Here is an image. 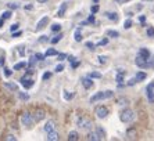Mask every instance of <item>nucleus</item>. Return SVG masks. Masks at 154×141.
<instances>
[{
	"mask_svg": "<svg viewBox=\"0 0 154 141\" xmlns=\"http://www.w3.org/2000/svg\"><path fill=\"white\" fill-rule=\"evenodd\" d=\"M21 36V31H17V32H13V38H18Z\"/></svg>",
	"mask_w": 154,
	"mask_h": 141,
	"instance_id": "603ef678",
	"label": "nucleus"
},
{
	"mask_svg": "<svg viewBox=\"0 0 154 141\" xmlns=\"http://www.w3.org/2000/svg\"><path fill=\"white\" fill-rule=\"evenodd\" d=\"M128 2H131V0H125V3H128Z\"/></svg>",
	"mask_w": 154,
	"mask_h": 141,
	"instance_id": "0e129e2a",
	"label": "nucleus"
},
{
	"mask_svg": "<svg viewBox=\"0 0 154 141\" xmlns=\"http://www.w3.org/2000/svg\"><path fill=\"white\" fill-rule=\"evenodd\" d=\"M79 61H74V62H72V68H74V69H75V68H78L79 67Z\"/></svg>",
	"mask_w": 154,
	"mask_h": 141,
	"instance_id": "864d4df0",
	"label": "nucleus"
},
{
	"mask_svg": "<svg viewBox=\"0 0 154 141\" xmlns=\"http://www.w3.org/2000/svg\"><path fill=\"white\" fill-rule=\"evenodd\" d=\"M78 140H79L78 131H69V134H68V141H78Z\"/></svg>",
	"mask_w": 154,
	"mask_h": 141,
	"instance_id": "a211bd4d",
	"label": "nucleus"
},
{
	"mask_svg": "<svg viewBox=\"0 0 154 141\" xmlns=\"http://www.w3.org/2000/svg\"><path fill=\"white\" fill-rule=\"evenodd\" d=\"M51 31L53 32H60L61 31V25L60 24H53L51 25Z\"/></svg>",
	"mask_w": 154,
	"mask_h": 141,
	"instance_id": "473e14b6",
	"label": "nucleus"
},
{
	"mask_svg": "<svg viewBox=\"0 0 154 141\" xmlns=\"http://www.w3.org/2000/svg\"><path fill=\"white\" fill-rule=\"evenodd\" d=\"M43 130L46 131V133H50V131H54V130H56V126H54V122H53V120H47L46 123H45V127H43Z\"/></svg>",
	"mask_w": 154,
	"mask_h": 141,
	"instance_id": "ddd939ff",
	"label": "nucleus"
},
{
	"mask_svg": "<svg viewBox=\"0 0 154 141\" xmlns=\"http://www.w3.org/2000/svg\"><path fill=\"white\" fill-rule=\"evenodd\" d=\"M107 43H108V39H103V40H100V42L97 43L96 46H106Z\"/></svg>",
	"mask_w": 154,
	"mask_h": 141,
	"instance_id": "49530a36",
	"label": "nucleus"
},
{
	"mask_svg": "<svg viewBox=\"0 0 154 141\" xmlns=\"http://www.w3.org/2000/svg\"><path fill=\"white\" fill-rule=\"evenodd\" d=\"M20 82H21V85L24 86L25 88H31L33 86V83H35V80H33V79H28V75L22 76V78L20 79Z\"/></svg>",
	"mask_w": 154,
	"mask_h": 141,
	"instance_id": "6e6552de",
	"label": "nucleus"
},
{
	"mask_svg": "<svg viewBox=\"0 0 154 141\" xmlns=\"http://www.w3.org/2000/svg\"><path fill=\"white\" fill-rule=\"evenodd\" d=\"M18 28H20V24H18V22H15V24H13L10 26V31L11 32H15V31H18Z\"/></svg>",
	"mask_w": 154,
	"mask_h": 141,
	"instance_id": "58836bf2",
	"label": "nucleus"
},
{
	"mask_svg": "<svg viewBox=\"0 0 154 141\" xmlns=\"http://www.w3.org/2000/svg\"><path fill=\"white\" fill-rule=\"evenodd\" d=\"M143 2H153V0H143Z\"/></svg>",
	"mask_w": 154,
	"mask_h": 141,
	"instance_id": "680f3d73",
	"label": "nucleus"
},
{
	"mask_svg": "<svg viewBox=\"0 0 154 141\" xmlns=\"http://www.w3.org/2000/svg\"><path fill=\"white\" fill-rule=\"evenodd\" d=\"M136 136H137L136 127H129L126 130V140H136Z\"/></svg>",
	"mask_w": 154,
	"mask_h": 141,
	"instance_id": "9b49d317",
	"label": "nucleus"
},
{
	"mask_svg": "<svg viewBox=\"0 0 154 141\" xmlns=\"http://www.w3.org/2000/svg\"><path fill=\"white\" fill-rule=\"evenodd\" d=\"M112 97H114V92H112V90H106V92H99L94 95H92L89 101L90 102H97V101H103V100L112 98Z\"/></svg>",
	"mask_w": 154,
	"mask_h": 141,
	"instance_id": "f257e3e1",
	"label": "nucleus"
},
{
	"mask_svg": "<svg viewBox=\"0 0 154 141\" xmlns=\"http://www.w3.org/2000/svg\"><path fill=\"white\" fill-rule=\"evenodd\" d=\"M3 74H4V76H6V78H10L11 75H13V70H11L10 68L4 67V68H3Z\"/></svg>",
	"mask_w": 154,
	"mask_h": 141,
	"instance_id": "cd10ccee",
	"label": "nucleus"
},
{
	"mask_svg": "<svg viewBox=\"0 0 154 141\" xmlns=\"http://www.w3.org/2000/svg\"><path fill=\"white\" fill-rule=\"evenodd\" d=\"M72 97H74V94H72V93H69V94H68V92H67V90H64V98L67 100V101H68V100H71Z\"/></svg>",
	"mask_w": 154,
	"mask_h": 141,
	"instance_id": "4c0bfd02",
	"label": "nucleus"
},
{
	"mask_svg": "<svg viewBox=\"0 0 154 141\" xmlns=\"http://www.w3.org/2000/svg\"><path fill=\"white\" fill-rule=\"evenodd\" d=\"M85 46L88 47L89 50H94V49H96V44H94V43H92V42H86Z\"/></svg>",
	"mask_w": 154,
	"mask_h": 141,
	"instance_id": "f704fd0d",
	"label": "nucleus"
},
{
	"mask_svg": "<svg viewBox=\"0 0 154 141\" xmlns=\"http://www.w3.org/2000/svg\"><path fill=\"white\" fill-rule=\"evenodd\" d=\"M26 67V62H18L14 65V70H20V69H24Z\"/></svg>",
	"mask_w": 154,
	"mask_h": 141,
	"instance_id": "bb28decb",
	"label": "nucleus"
},
{
	"mask_svg": "<svg viewBox=\"0 0 154 141\" xmlns=\"http://www.w3.org/2000/svg\"><path fill=\"white\" fill-rule=\"evenodd\" d=\"M3 22H4V20H3V18H0V28L3 26Z\"/></svg>",
	"mask_w": 154,
	"mask_h": 141,
	"instance_id": "052dcab7",
	"label": "nucleus"
},
{
	"mask_svg": "<svg viewBox=\"0 0 154 141\" xmlns=\"http://www.w3.org/2000/svg\"><path fill=\"white\" fill-rule=\"evenodd\" d=\"M45 42H47V36H40L39 43H45Z\"/></svg>",
	"mask_w": 154,
	"mask_h": 141,
	"instance_id": "3c124183",
	"label": "nucleus"
},
{
	"mask_svg": "<svg viewBox=\"0 0 154 141\" xmlns=\"http://www.w3.org/2000/svg\"><path fill=\"white\" fill-rule=\"evenodd\" d=\"M96 133H97V136L100 137V140H104V138H106V130H104L103 127L97 126L96 127Z\"/></svg>",
	"mask_w": 154,
	"mask_h": 141,
	"instance_id": "f3484780",
	"label": "nucleus"
},
{
	"mask_svg": "<svg viewBox=\"0 0 154 141\" xmlns=\"http://www.w3.org/2000/svg\"><path fill=\"white\" fill-rule=\"evenodd\" d=\"M35 57H36V60H38V61H43L46 56H45V54H40V53H36Z\"/></svg>",
	"mask_w": 154,
	"mask_h": 141,
	"instance_id": "a19ab883",
	"label": "nucleus"
},
{
	"mask_svg": "<svg viewBox=\"0 0 154 141\" xmlns=\"http://www.w3.org/2000/svg\"><path fill=\"white\" fill-rule=\"evenodd\" d=\"M135 78L137 79V82H142V80H144V79L147 78V74H146V72H142V70H140V72H137V74H136V76H135Z\"/></svg>",
	"mask_w": 154,
	"mask_h": 141,
	"instance_id": "393cba45",
	"label": "nucleus"
},
{
	"mask_svg": "<svg viewBox=\"0 0 154 141\" xmlns=\"http://www.w3.org/2000/svg\"><path fill=\"white\" fill-rule=\"evenodd\" d=\"M75 60H76V58H75L74 56H69V57H68V61H71V62H74Z\"/></svg>",
	"mask_w": 154,
	"mask_h": 141,
	"instance_id": "13d9d810",
	"label": "nucleus"
},
{
	"mask_svg": "<svg viewBox=\"0 0 154 141\" xmlns=\"http://www.w3.org/2000/svg\"><path fill=\"white\" fill-rule=\"evenodd\" d=\"M146 33H147V36H149V38H154V28H153V26H149V28H147V31H146Z\"/></svg>",
	"mask_w": 154,
	"mask_h": 141,
	"instance_id": "7c9ffc66",
	"label": "nucleus"
},
{
	"mask_svg": "<svg viewBox=\"0 0 154 141\" xmlns=\"http://www.w3.org/2000/svg\"><path fill=\"white\" fill-rule=\"evenodd\" d=\"M2 65H4V57H2V58H0V67H2Z\"/></svg>",
	"mask_w": 154,
	"mask_h": 141,
	"instance_id": "bf43d9fd",
	"label": "nucleus"
},
{
	"mask_svg": "<svg viewBox=\"0 0 154 141\" xmlns=\"http://www.w3.org/2000/svg\"><path fill=\"white\" fill-rule=\"evenodd\" d=\"M131 26H132V20H126V21L124 22V28H125V29H129Z\"/></svg>",
	"mask_w": 154,
	"mask_h": 141,
	"instance_id": "e433bc0d",
	"label": "nucleus"
},
{
	"mask_svg": "<svg viewBox=\"0 0 154 141\" xmlns=\"http://www.w3.org/2000/svg\"><path fill=\"white\" fill-rule=\"evenodd\" d=\"M88 140H89V141H99V140H100V137L97 136L96 131H92V133L88 134Z\"/></svg>",
	"mask_w": 154,
	"mask_h": 141,
	"instance_id": "aec40b11",
	"label": "nucleus"
},
{
	"mask_svg": "<svg viewBox=\"0 0 154 141\" xmlns=\"http://www.w3.org/2000/svg\"><path fill=\"white\" fill-rule=\"evenodd\" d=\"M81 83L85 88H92L93 87V79L89 78V76H85V78L81 79Z\"/></svg>",
	"mask_w": 154,
	"mask_h": 141,
	"instance_id": "9d476101",
	"label": "nucleus"
},
{
	"mask_svg": "<svg viewBox=\"0 0 154 141\" xmlns=\"http://www.w3.org/2000/svg\"><path fill=\"white\" fill-rule=\"evenodd\" d=\"M21 124L24 127H28V129H31L32 127V124L35 123V120H33V115L31 112H28V111H25V112L21 115Z\"/></svg>",
	"mask_w": 154,
	"mask_h": 141,
	"instance_id": "7ed1b4c3",
	"label": "nucleus"
},
{
	"mask_svg": "<svg viewBox=\"0 0 154 141\" xmlns=\"http://www.w3.org/2000/svg\"><path fill=\"white\" fill-rule=\"evenodd\" d=\"M136 83H139V82H137V79L136 78H132L131 80L128 82V86H133V85H136Z\"/></svg>",
	"mask_w": 154,
	"mask_h": 141,
	"instance_id": "c03bdc74",
	"label": "nucleus"
},
{
	"mask_svg": "<svg viewBox=\"0 0 154 141\" xmlns=\"http://www.w3.org/2000/svg\"><path fill=\"white\" fill-rule=\"evenodd\" d=\"M74 39H75V42H81L82 40V32H81V29H76L74 32Z\"/></svg>",
	"mask_w": 154,
	"mask_h": 141,
	"instance_id": "b1692460",
	"label": "nucleus"
},
{
	"mask_svg": "<svg viewBox=\"0 0 154 141\" xmlns=\"http://www.w3.org/2000/svg\"><path fill=\"white\" fill-rule=\"evenodd\" d=\"M126 102H128V100L122 97V98H119V100H118V105H125Z\"/></svg>",
	"mask_w": 154,
	"mask_h": 141,
	"instance_id": "de8ad7c7",
	"label": "nucleus"
},
{
	"mask_svg": "<svg viewBox=\"0 0 154 141\" xmlns=\"http://www.w3.org/2000/svg\"><path fill=\"white\" fill-rule=\"evenodd\" d=\"M146 95H147V98H149V101L154 102V83H150L146 87Z\"/></svg>",
	"mask_w": 154,
	"mask_h": 141,
	"instance_id": "1a4fd4ad",
	"label": "nucleus"
},
{
	"mask_svg": "<svg viewBox=\"0 0 154 141\" xmlns=\"http://www.w3.org/2000/svg\"><path fill=\"white\" fill-rule=\"evenodd\" d=\"M97 11H99V6H97V4H94V6L90 7V13H92V14H96Z\"/></svg>",
	"mask_w": 154,
	"mask_h": 141,
	"instance_id": "79ce46f5",
	"label": "nucleus"
},
{
	"mask_svg": "<svg viewBox=\"0 0 154 141\" xmlns=\"http://www.w3.org/2000/svg\"><path fill=\"white\" fill-rule=\"evenodd\" d=\"M51 74L50 72H46V74H43V80H47V79H50Z\"/></svg>",
	"mask_w": 154,
	"mask_h": 141,
	"instance_id": "09e8293b",
	"label": "nucleus"
},
{
	"mask_svg": "<svg viewBox=\"0 0 154 141\" xmlns=\"http://www.w3.org/2000/svg\"><path fill=\"white\" fill-rule=\"evenodd\" d=\"M97 58H99V62H100V64H106V62H107V57H106V56H99Z\"/></svg>",
	"mask_w": 154,
	"mask_h": 141,
	"instance_id": "ea45409f",
	"label": "nucleus"
},
{
	"mask_svg": "<svg viewBox=\"0 0 154 141\" xmlns=\"http://www.w3.org/2000/svg\"><path fill=\"white\" fill-rule=\"evenodd\" d=\"M119 119H121L122 123H132L133 119H135V112L131 108H125L119 112Z\"/></svg>",
	"mask_w": 154,
	"mask_h": 141,
	"instance_id": "f03ea898",
	"label": "nucleus"
},
{
	"mask_svg": "<svg viewBox=\"0 0 154 141\" xmlns=\"http://www.w3.org/2000/svg\"><path fill=\"white\" fill-rule=\"evenodd\" d=\"M67 7H68V3H63L60 6V8H58V11H57V14H56V17H64V14H65V11H67Z\"/></svg>",
	"mask_w": 154,
	"mask_h": 141,
	"instance_id": "4468645a",
	"label": "nucleus"
},
{
	"mask_svg": "<svg viewBox=\"0 0 154 141\" xmlns=\"http://www.w3.org/2000/svg\"><path fill=\"white\" fill-rule=\"evenodd\" d=\"M64 58H67V56H65V54H58V60H64Z\"/></svg>",
	"mask_w": 154,
	"mask_h": 141,
	"instance_id": "6e6d98bb",
	"label": "nucleus"
},
{
	"mask_svg": "<svg viewBox=\"0 0 154 141\" xmlns=\"http://www.w3.org/2000/svg\"><path fill=\"white\" fill-rule=\"evenodd\" d=\"M61 39H63V33H61V32H60L58 35H56V36H54L53 39H50V42H51V44H57V43L60 42Z\"/></svg>",
	"mask_w": 154,
	"mask_h": 141,
	"instance_id": "a878e982",
	"label": "nucleus"
},
{
	"mask_svg": "<svg viewBox=\"0 0 154 141\" xmlns=\"http://www.w3.org/2000/svg\"><path fill=\"white\" fill-rule=\"evenodd\" d=\"M135 64H136L139 68H147V67H151L153 64H149L147 62V60L146 58H143V57H140L139 54H137V57H136V60H135Z\"/></svg>",
	"mask_w": 154,
	"mask_h": 141,
	"instance_id": "0eeeda50",
	"label": "nucleus"
},
{
	"mask_svg": "<svg viewBox=\"0 0 154 141\" xmlns=\"http://www.w3.org/2000/svg\"><path fill=\"white\" fill-rule=\"evenodd\" d=\"M140 22H142V24H144V21H146V17H144V15H140Z\"/></svg>",
	"mask_w": 154,
	"mask_h": 141,
	"instance_id": "4d7b16f0",
	"label": "nucleus"
},
{
	"mask_svg": "<svg viewBox=\"0 0 154 141\" xmlns=\"http://www.w3.org/2000/svg\"><path fill=\"white\" fill-rule=\"evenodd\" d=\"M115 2H122V0H115Z\"/></svg>",
	"mask_w": 154,
	"mask_h": 141,
	"instance_id": "69168bd1",
	"label": "nucleus"
},
{
	"mask_svg": "<svg viewBox=\"0 0 154 141\" xmlns=\"http://www.w3.org/2000/svg\"><path fill=\"white\" fill-rule=\"evenodd\" d=\"M32 115H33V120L38 123V122H40V120H43L46 118V111L42 110V108H36L35 112H33Z\"/></svg>",
	"mask_w": 154,
	"mask_h": 141,
	"instance_id": "423d86ee",
	"label": "nucleus"
},
{
	"mask_svg": "<svg viewBox=\"0 0 154 141\" xmlns=\"http://www.w3.org/2000/svg\"><path fill=\"white\" fill-rule=\"evenodd\" d=\"M46 57H53V56H58V51L56 49H47L46 53H45Z\"/></svg>",
	"mask_w": 154,
	"mask_h": 141,
	"instance_id": "4be33fe9",
	"label": "nucleus"
},
{
	"mask_svg": "<svg viewBox=\"0 0 154 141\" xmlns=\"http://www.w3.org/2000/svg\"><path fill=\"white\" fill-rule=\"evenodd\" d=\"M106 35L110 36V38H118L119 32L118 31H112V29H108V31H106Z\"/></svg>",
	"mask_w": 154,
	"mask_h": 141,
	"instance_id": "5701e85b",
	"label": "nucleus"
},
{
	"mask_svg": "<svg viewBox=\"0 0 154 141\" xmlns=\"http://www.w3.org/2000/svg\"><path fill=\"white\" fill-rule=\"evenodd\" d=\"M18 95H20V98H21L22 101H28L29 100V95L26 94V93H18Z\"/></svg>",
	"mask_w": 154,
	"mask_h": 141,
	"instance_id": "2f4dec72",
	"label": "nucleus"
},
{
	"mask_svg": "<svg viewBox=\"0 0 154 141\" xmlns=\"http://www.w3.org/2000/svg\"><path fill=\"white\" fill-rule=\"evenodd\" d=\"M6 140H10V141H15L17 138H15V136H13V134H8L7 137H6Z\"/></svg>",
	"mask_w": 154,
	"mask_h": 141,
	"instance_id": "8fccbe9b",
	"label": "nucleus"
},
{
	"mask_svg": "<svg viewBox=\"0 0 154 141\" xmlns=\"http://www.w3.org/2000/svg\"><path fill=\"white\" fill-rule=\"evenodd\" d=\"M7 6H8V8H11V10H17V8H18V4L17 3H8Z\"/></svg>",
	"mask_w": 154,
	"mask_h": 141,
	"instance_id": "a18cd8bd",
	"label": "nucleus"
},
{
	"mask_svg": "<svg viewBox=\"0 0 154 141\" xmlns=\"http://www.w3.org/2000/svg\"><path fill=\"white\" fill-rule=\"evenodd\" d=\"M58 138H60V137H58V133L56 130L50 131V133H47V140H49V141H57Z\"/></svg>",
	"mask_w": 154,
	"mask_h": 141,
	"instance_id": "dca6fc26",
	"label": "nucleus"
},
{
	"mask_svg": "<svg viewBox=\"0 0 154 141\" xmlns=\"http://www.w3.org/2000/svg\"><path fill=\"white\" fill-rule=\"evenodd\" d=\"M88 76H89V78H92V79H100L101 78V74H99V72H90Z\"/></svg>",
	"mask_w": 154,
	"mask_h": 141,
	"instance_id": "c85d7f7f",
	"label": "nucleus"
},
{
	"mask_svg": "<svg viewBox=\"0 0 154 141\" xmlns=\"http://www.w3.org/2000/svg\"><path fill=\"white\" fill-rule=\"evenodd\" d=\"M25 10H29V11L33 10V6H32V4H26V6H25Z\"/></svg>",
	"mask_w": 154,
	"mask_h": 141,
	"instance_id": "5fc2aeb1",
	"label": "nucleus"
},
{
	"mask_svg": "<svg viewBox=\"0 0 154 141\" xmlns=\"http://www.w3.org/2000/svg\"><path fill=\"white\" fill-rule=\"evenodd\" d=\"M106 17H107L110 21H114V22L118 21V14H117L115 11L114 13H112V11H107V13H106Z\"/></svg>",
	"mask_w": 154,
	"mask_h": 141,
	"instance_id": "2eb2a0df",
	"label": "nucleus"
},
{
	"mask_svg": "<svg viewBox=\"0 0 154 141\" xmlns=\"http://www.w3.org/2000/svg\"><path fill=\"white\" fill-rule=\"evenodd\" d=\"M93 2H94V3H97V2H99V0H93Z\"/></svg>",
	"mask_w": 154,
	"mask_h": 141,
	"instance_id": "e2e57ef3",
	"label": "nucleus"
},
{
	"mask_svg": "<svg viewBox=\"0 0 154 141\" xmlns=\"http://www.w3.org/2000/svg\"><path fill=\"white\" fill-rule=\"evenodd\" d=\"M2 18H3V20H8V18H11V11L10 10L4 11L3 14H2Z\"/></svg>",
	"mask_w": 154,
	"mask_h": 141,
	"instance_id": "72a5a7b5",
	"label": "nucleus"
},
{
	"mask_svg": "<svg viewBox=\"0 0 154 141\" xmlns=\"http://www.w3.org/2000/svg\"><path fill=\"white\" fill-rule=\"evenodd\" d=\"M139 56L143 57V58H146V60H149V58H150V51H149L147 49H140L139 50Z\"/></svg>",
	"mask_w": 154,
	"mask_h": 141,
	"instance_id": "6ab92c4d",
	"label": "nucleus"
},
{
	"mask_svg": "<svg viewBox=\"0 0 154 141\" xmlns=\"http://www.w3.org/2000/svg\"><path fill=\"white\" fill-rule=\"evenodd\" d=\"M76 124H78V127H81L82 130H90L92 129V126H93V123H92V120L88 119V118H79L78 122H76Z\"/></svg>",
	"mask_w": 154,
	"mask_h": 141,
	"instance_id": "20e7f679",
	"label": "nucleus"
},
{
	"mask_svg": "<svg viewBox=\"0 0 154 141\" xmlns=\"http://www.w3.org/2000/svg\"><path fill=\"white\" fill-rule=\"evenodd\" d=\"M94 22H96V18H94V14H92V13H90L89 18H88V24H94Z\"/></svg>",
	"mask_w": 154,
	"mask_h": 141,
	"instance_id": "c9c22d12",
	"label": "nucleus"
},
{
	"mask_svg": "<svg viewBox=\"0 0 154 141\" xmlns=\"http://www.w3.org/2000/svg\"><path fill=\"white\" fill-rule=\"evenodd\" d=\"M117 83H118V85H122V82H124V74H122V72H118V75H117Z\"/></svg>",
	"mask_w": 154,
	"mask_h": 141,
	"instance_id": "c756f323",
	"label": "nucleus"
},
{
	"mask_svg": "<svg viewBox=\"0 0 154 141\" xmlns=\"http://www.w3.org/2000/svg\"><path fill=\"white\" fill-rule=\"evenodd\" d=\"M47 22H49V17H47V15L40 18L39 21H38V24H36V31H42V29L47 25Z\"/></svg>",
	"mask_w": 154,
	"mask_h": 141,
	"instance_id": "f8f14e48",
	"label": "nucleus"
},
{
	"mask_svg": "<svg viewBox=\"0 0 154 141\" xmlns=\"http://www.w3.org/2000/svg\"><path fill=\"white\" fill-rule=\"evenodd\" d=\"M4 87H7L8 90H11V92H17L18 90V86L15 85V83H8V82L4 83Z\"/></svg>",
	"mask_w": 154,
	"mask_h": 141,
	"instance_id": "412c9836",
	"label": "nucleus"
},
{
	"mask_svg": "<svg viewBox=\"0 0 154 141\" xmlns=\"http://www.w3.org/2000/svg\"><path fill=\"white\" fill-rule=\"evenodd\" d=\"M94 115H96L99 119H106L108 116V108L104 105H99L94 108Z\"/></svg>",
	"mask_w": 154,
	"mask_h": 141,
	"instance_id": "39448f33",
	"label": "nucleus"
},
{
	"mask_svg": "<svg viewBox=\"0 0 154 141\" xmlns=\"http://www.w3.org/2000/svg\"><path fill=\"white\" fill-rule=\"evenodd\" d=\"M63 69H64V65H63V64H58L57 67L54 68V70H56L57 74H58V72H63Z\"/></svg>",
	"mask_w": 154,
	"mask_h": 141,
	"instance_id": "37998d69",
	"label": "nucleus"
}]
</instances>
